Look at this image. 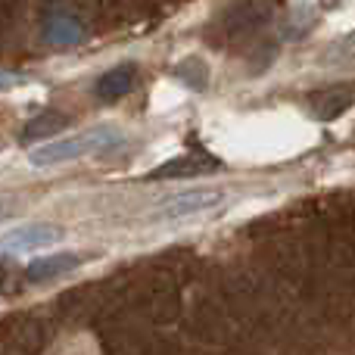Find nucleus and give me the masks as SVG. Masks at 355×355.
Here are the masks:
<instances>
[{
    "label": "nucleus",
    "instance_id": "f03ea898",
    "mask_svg": "<svg viewBox=\"0 0 355 355\" xmlns=\"http://www.w3.org/2000/svg\"><path fill=\"white\" fill-rule=\"evenodd\" d=\"M215 206H221L218 190H181V193H172L159 202L156 218L178 221V218H187V215H200V212L215 209Z\"/></svg>",
    "mask_w": 355,
    "mask_h": 355
},
{
    "label": "nucleus",
    "instance_id": "39448f33",
    "mask_svg": "<svg viewBox=\"0 0 355 355\" xmlns=\"http://www.w3.org/2000/svg\"><path fill=\"white\" fill-rule=\"evenodd\" d=\"M137 85V66L135 62H122V66L110 69L106 75H100V81L94 85V94H97L103 103H116L125 94H131Z\"/></svg>",
    "mask_w": 355,
    "mask_h": 355
},
{
    "label": "nucleus",
    "instance_id": "7ed1b4c3",
    "mask_svg": "<svg viewBox=\"0 0 355 355\" xmlns=\"http://www.w3.org/2000/svg\"><path fill=\"white\" fill-rule=\"evenodd\" d=\"M60 237H62V227L60 225H50V221H35V225L12 227L6 237H0V250L31 252V250H44V246L56 243Z\"/></svg>",
    "mask_w": 355,
    "mask_h": 355
},
{
    "label": "nucleus",
    "instance_id": "423d86ee",
    "mask_svg": "<svg viewBox=\"0 0 355 355\" xmlns=\"http://www.w3.org/2000/svg\"><path fill=\"white\" fill-rule=\"evenodd\" d=\"M81 37H85V31H81V25L75 16L56 12V16H50L47 22H44V41L53 44V47H72V44H78Z\"/></svg>",
    "mask_w": 355,
    "mask_h": 355
},
{
    "label": "nucleus",
    "instance_id": "0eeeda50",
    "mask_svg": "<svg viewBox=\"0 0 355 355\" xmlns=\"http://www.w3.org/2000/svg\"><path fill=\"white\" fill-rule=\"evenodd\" d=\"M22 81V75H12V72H0V91H10Z\"/></svg>",
    "mask_w": 355,
    "mask_h": 355
},
{
    "label": "nucleus",
    "instance_id": "6e6552de",
    "mask_svg": "<svg viewBox=\"0 0 355 355\" xmlns=\"http://www.w3.org/2000/svg\"><path fill=\"white\" fill-rule=\"evenodd\" d=\"M3 218H6V209H3V206H0V221H3Z\"/></svg>",
    "mask_w": 355,
    "mask_h": 355
},
{
    "label": "nucleus",
    "instance_id": "f257e3e1",
    "mask_svg": "<svg viewBox=\"0 0 355 355\" xmlns=\"http://www.w3.org/2000/svg\"><path fill=\"white\" fill-rule=\"evenodd\" d=\"M122 135L116 128H94L87 135H75V137H62V141H50L44 147H35L28 156L31 166L44 168V166H60V162H72L85 153H106V150L119 147Z\"/></svg>",
    "mask_w": 355,
    "mask_h": 355
},
{
    "label": "nucleus",
    "instance_id": "20e7f679",
    "mask_svg": "<svg viewBox=\"0 0 355 355\" xmlns=\"http://www.w3.org/2000/svg\"><path fill=\"white\" fill-rule=\"evenodd\" d=\"M85 265V256L81 252H53V256H41V259H31L25 265V277L31 284H44V281H53V277H62L69 271L81 268Z\"/></svg>",
    "mask_w": 355,
    "mask_h": 355
}]
</instances>
